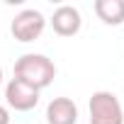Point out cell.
<instances>
[{
  "label": "cell",
  "mask_w": 124,
  "mask_h": 124,
  "mask_svg": "<svg viewBox=\"0 0 124 124\" xmlns=\"http://www.w3.org/2000/svg\"><path fill=\"white\" fill-rule=\"evenodd\" d=\"M0 124H10V112H8V107H3V105H0Z\"/></svg>",
  "instance_id": "8"
},
{
  "label": "cell",
  "mask_w": 124,
  "mask_h": 124,
  "mask_svg": "<svg viewBox=\"0 0 124 124\" xmlns=\"http://www.w3.org/2000/svg\"><path fill=\"white\" fill-rule=\"evenodd\" d=\"M44 27H46L44 15H41L39 10L29 8V10H22V12L15 15V20H12V24H10V32H12V37H15L17 41L29 44V41H34V39L41 37Z\"/></svg>",
  "instance_id": "3"
},
{
  "label": "cell",
  "mask_w": 124,
  "mask_h": 124,
  "mask_svg": "<svg viewBox=\"0 0 124 124\" xmlns=\"http://www.w3.org/2000/svg\"><path fill=\"white\" fill-rule=\"evenodd\" d=\"M95 15L109 24V27H117L124 22V0H95Z\"/></svg>",
  "instance_id": "7"
},
{
  "label": "cell",
  "mask_w": 124,
  "mask_h": 124,
  "mask_svg": "<svg viewBox=\"0 0 124 124\" xmlns=\"http://www.w3.org/2000/svg\"><path fill=\"white\" fill-rule=\"evenodd\" d=\"M90 124H124V109L114 93L97 90L90 97Z\"/></svg>",
  "instance_id": "2"
},
{
  "label": "cell",
  "mask_w": 124,
  "mask_h": 124,
  "mask_svg": "<svg viewBox=\"0 0 124 124\" xmlns=\"http://www.w3.org/2000/svg\"><path fill=\"white\" fill-rule=\"evenodd\" d=\"M5 102L17 112H29L39 105V90H34L27 83L12 78L8 83V88H5Z\"/></svg>",
  "instance_id": "4"
},
{
  "label": "cell",
  "mask_w": 124,
  "mask_h": 124,
  "mask_svg": "<svg viewBox=\"0 0 124 124\" xmlns=\"http://www.w3.org/2000/svg\"><path fill=\"white\" fill-rule=\"evenodd\" d=\"M15 78L27 83L34 90H44L54 83L56 66L44 54H24V56H20L15 61Z\"/></svg>",
  "instance_id": "1"
},
{
  "label": "cell",
  "mask_w": 124,
  "mask_h": 124,
  "mask_svg": "<svg viewBox=\"0 0 124 124\" xmlns=\"http://www.w3.org/2000/svg\"><path fill=\"white\" fill-rule=\"evenodd\" d=\"M0 83H3V68H0Z\"/></svg>",
  "instance_id": "9"
},
{
  "label": "cell",
  "mask_w": 124,
  "mask_h": 124,
  "mask_svg": "<svg viewBox=\"0 0 124 124\" xmlns=\"http://www.w3.org/2000/svg\"><path fill=\"white\" fill-rule=\"evenodd\" d=\"M80 24H83L80 12L73 5H61L51 15V27H54V32L58 37H73V34H78L80 32Z\"/></svg>",
  "instance_id": "5"
},
{
  "label": "cell",
  "mask_w": 124,
  "mask_h": 124,
  "mask_svg": "<svg viewBox=\"0 0 124 124\" xmlns=\"http://www.w3.org/2000/svg\"><path fill=\"white\" fill-rule=\"evenodd\" d=\"M49 124H76L78 122V105L71 97H54L46 107Z\"/></svg>",
  "instance_id": "6"
}]
</instances>
